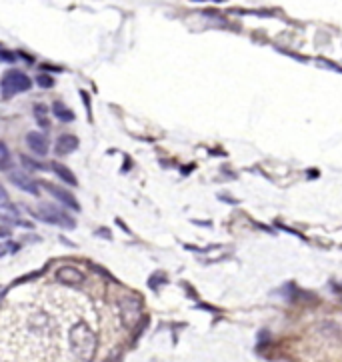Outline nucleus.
Segmentation results:
<instances>
[{
	"instance_id": "nucleus-4",
	"label": "nucleus",
	"mask_w": 342,
	"mask_h": 362,
	"mask_svg": "<svg viewBox=\"0 0 342 362\" xmlns=\"http://www.w3.org/2000/svg\"><path fill=\"white\" fill-rule=\"evenodd\" d=\"M56 276L58 280L64 284V286H78L82 284L84 280H86V276H84V272L78 268V266H72V264H64L56 270Z\"/></svg>"
},
{
	"instance_id": "nucleus-7",
	"label": "nucleus",
	"mask_w": 342,
	"mask_h": 362,
	"mask_svg": "<svg viewBox=\"0 0 342 362\" xmlns=\"http://www.w3.org/2000/svg\"><path fill=\"white\" fill-rule=\"evenodd\" d=\"M46 188H48V192H50L58 202H62V206H68L70 210H80L78 200L68 192V190L58 188V186H54V184H46Z\"/></svg>"
},
{
	"instance_id": "nucleus-11",
	"label": "nucleus",
	"mask_w": 342,
	"mask_h": 362,
	"mask_svg": "<svg viewBox=\"0 0 342 362\" xmlns=\"http://www.w3.org/2000/svg\"><path fill=\"white\" fill-rule=\"evenodd\" d=\"M52 112H54V116H56L58 120H62V122H72V120H74V114H72L62 102H58V100L52 104Z\"/></svg>"
},
{
	"instance_id": "nucleus-19",
	"label": "nucleus",
	"mask_w": 342,
	"mask_h": 362,
	"mask_svg": "<svg viewBox=\"0 0 342 362\" xmlns=\"http://www.w3.org/2000/svg\"><path fill=\"white\" fill-rule=\"evenodd\" d=\"M0 46H2V44H0Z\"/></svg>"
},
{
	"instance_id": "nucleus-14",
	"label": "nucleus",
	"mask_w": 342,
	"mask_h": 362,
	"mask_svg": "<svg viewBox=\"0 0 342 362\" xmlns=\"http://www.w3.org/2000/svg\"><path fill=\"white\" fill-rule=\"evenodd\" d=\"M16 216H18L16 206H12L10 202H8V204H0V218H4V220H14Z\"/></svg>"
},
{
	"instance_id": "nucleus-17",
	"label": "nucleus",
	"mask_w": 342,
	"mask_h": 362,
	"mask_svg": "<svg viewBox=\"0 0 342 362\" xmlns=\"http://www.w3.org/2000/svg\"><path fill=\"white\" fill-rule=\"evenodd\" d=\"M0 204H8V192L0 186Z\"/></svg>"
},
{
	"instance_id": "nucleus-6",
	"label": "nucleus",
	"mask_w": 342,
	"mask_h": 362,
	"mask_svg": "<svg viewBox=\"0 0 342 362\" xmlns=\"http://www.w3.org/2000/svg\"><path fill=\"white\" fill-rule=\"evenodd\" d=\"M120 310H122V318L128 322V324H134L138 318H140V312H142V304L138 298L134 296H128L120 302Z\"/></svg>"
},
{
	"instance_id": "nucleus-12",
	"label": "nucleus",
	"mask_w": 342,
	"mask_h": 362,
	"mask_svg": "<svg viewBox=\"0 0 342 362\" xmlns=\"http://www.w3.org/2000/svg\"><path fill=\"white\" fill-rule=\"evenodd\" d=\"M34 118H36V122L42 126V128H48V126H50L48 116H46V106L36 104V106H34Z\"/></svg>"
},
{
	"instance_id": "nucleus-15",
	"label": "nucleus",
	"mask_w": 342,
	"mask_h": 362,
	"mask_svg": "<svg viewBox=\"0 0 342 362\" xmlns=\"http://www.w3.org/2000/svg\"><path fill=\"white\" fill-rule=\"evenodd\" d=\"M36 82H38V86H42V88H52L54 86V78L50 74H38Z\"/></svg>"
},
{
	"instance_id": "nucleus-16",
	"label": "nucleus",
	"mask_w": 342,
	"mask_h": 362,
	"mask_svg": "<svg viewBox=\"0 0 342 362\" xmlns=\"http://www.w3.org/2000/svg\"><path fill=\"white\" fill-rule=\"evenodd\" d=\"M20 158H22V164H24L26 168H30V170H44V168H46L44 164H40V162L28 158V156H20Z\"/></svg>"
},
{
	"instance_id": "nucleus-1",
	"label": "nucleus",
	"mask_w": 342,
	"mask_h": 362,
	"mask_svg": "<svg viewBox=\"0 0 342 362\" xmlns=\"http://www.w3.org/2000/svg\"><path fill=\"white\" fill-rule=\"evenodd\" d=\"M44 284L10 298L0 314L4 362H92L100 348V324L88 298Z\"/></svg>"
},
{
	"instance_id": "nucleus-13",
	"label": "nucleus",
	"mask_w": 342,
	"mask_h": 362,
	"mask_svg": "<svg viewBox=\"0 0 342 362\" xmlns=\"http://www.w3.org/2000/svg\"><path fill=\"white\" fill-rule=\"evenodd\" d=\"M12 164V156H10V150L4 142H0V170H8Z\"/></svg>"
},
{
	"instance_id": "nucleus-5",
	"label": "nucleus",
	"mask_w": 342,
	"mask_h": 362,
	"mask_svg": "<svg viewBox=\"0 0 342 362\" xmlns=\"http://www.w3.org/2000/svg\"><path fill=\"white\" fill-rule=\"evenodd\" d=\"M10 182L18 188V190H22V192H28L32 196H38L40 194V190H38V184L30 178V174L22 172V170H12V172L8 174Z\"/></svg>"
},
{
	"instance_id": "nucleus-10",
	"label": "nucleus",
	"mask_w": 342,
	"mask_h": 362,
	"mask_svg": "<svg viewBox=\"0 0 342 362\" xmlns=\"http://www.w3.org/2000/svg\"><path fill=\"white\" fill-rule=\"evenodd\" d=\"M50 168H52V172H54L64 184H68V186H76V184H78L76 176L72 174V170H70L68 166H64V164H60V162H52Z\"/></svg>"
},
{
	"instance_id": "nucleus-3",
	"label": "nucleus",
	"mask_w": 342,
	"mask_h": 362,
	"mask_svg": "<svg viewBox=\"0 0 342 362\" xmlns=\"http://www.w3.org/2000/svg\"><path fill=\"white\" fill-rule=\"evenodd\" d=\"M34 214H36L40 220L48 222V224H56V226H62V228H74V220H72V216H68L66 212H64L62 208H58V206H52V204H40Z\"/></svg>"
},
{
	"instance_id": "nucleus-9",
	"label": "nucleus",
	"mask_w": 342,
	"mask_h": 362,
	"mask_svg": "<svg viewBox=\"0 0 342 362\" xmlns=\"http://www.w3.org/2000/svg\"><path fill=\"white\" fill-rule=\"evenodd\" d=\"M78 148V138L72 134H62L56 142V154H70Z\"/></svg>"
},
{
	"instance_id": "nucleus-2",
	"label": "nucleus",
	"mask_w": 342,
	"mask_h": 362,
	"mask_svg": "<svg viewBox=\"0 0 342 362\" xmlns=\"http://www.w3.org/2000/svg\"><path fill=\"white\" fill-rule=\"evenodd\" d=\"M30 86H32L30 78L20 70H10L2 76V80H0V90H2V94L6 98L14 96L18 92H26V90H30Z\"/></svg>"
},
{
	"instance_id": "nucleus-8",
	"label": "nucleus",
	"mask_w": 342,
	"mask_h": 362,
	"mask_svg": "<svg viewBox=\"0 0 342 362\" xmlns=\"http://www.w3.org/2000/svg\"><path fill=\"white\" fill-rule=\"evenodd\" d=\"M26 144L32 152H36L38 156H46L48 154V140L42 132H28L26 134Z\"/></svg>"
},
{
	"instance_id": "nucleus-18",
	"label": "nucleus",
	"mask_w": 342,
	"mask_h": 362,
	"mask_svg": "<svg viewBox=\"0 0 342 362\" xmlns=\"http://www.w3.org/2000/svg\"><path fill=\"white\" fill-rule=\"evenodd\" d=\"M6 234H8L6 230H0V236H6Z\"/></svg>"
}]
</instances>
